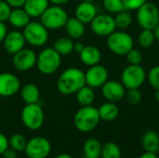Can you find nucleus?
<instances>
[{"label": "nucleus", "mask_w": 159, "mask_h": 158, "mask_svg": "<svg viewBox=\"0 0 159 158\" xmlns=\"http://www.w3.org/2000/svg\"><path fill=\"white\" fill-rule=\"evenodd\" d=\"M85 85V72L77 67H69L63 70L56 82L57 90L65 96L75 94Z\"/></svg>", "instance_id": "f257e3e1"}, {"label": "nucleus", "mask_w": 159, "mask_h": 158, "mask_svg": "<svg viewBox=\"0 0 159 158\" xmlns=\"http://www.w3.org/2000/svg\"><path fill=\"white\" fill-rule=\"evenodd\" d=\"M101 121L98 108L93 105L81 106L74 115V125L77 130L83 133L92 131Z\"/></svg>", "instance_id": "f03ea898"}, {"label": "nucleus", "mask_w": 159, "mask_h": 158, "mask_svg": "<svg viewBox=\"0 0 159 158\" xmlns=\"http://www.w3.org/2000/svg\"><path fill=\"white\" fill-rule=\"evenodd\" d=\"M61 65V56L52 47H45L37 54L35 67L42 74H53L59 70Z\"/></svg>", "instance_id": "7ed1b4c3"}, {"label": "nucleus", "mask_w": 159, "mask_h": 158, "mask_svg": "<svg viewBox=\"0 0 159 158\" xmlns=\"http://www.w3.org/2000/svg\"><path fill=\"white\" fill-rule=\"evenodd\" d=\"M69 18L68 12L62 7V6L49 5L39 17V20L48 31H54L64 28Z\"/></svg>", "instance_id": "20e7f679"}, {"label": "nucleus", "mask_w": 159, "mask_h": 158, "mask_svg": "<svg viewBox=\"0 0 159 158\" xmlns=\"http://www.w3.org/2000/svg\"><path fill=\"white\" fill-rule=\"evenodd\" d=\"M106 45L109 50L117 56H126L134 47L132 36L124 31H115L107 36Z\"/></svg>", "instance_id": "39448f33"}, {"label": "nucleus", "mask_w": 159, "mask_h": 158, "mask_svg": "<svg viewBox=\"0 0 159 158\" xmlns=\"http://www.w3.org/2000/svg\"><path fill=\"white\" fill-rule=\"evenodd\" d=\"M21 32L26 43L32 47H43L48 43L49 38L48 30L40 20H31Z\"/></svg>", "instance_id": "423d86ee"}, {"label": "nucleus", "mask_w": 159, "mask_h": 158, "mask_svg": "<svg viewBox=\"0 0 159 158\" xmlns=\"http://www.w3.org/2000/svg\"><path fill=\"white\" fill-rule=\"evenodd\" d=\"M22 124L31 130L41 129L45 122V114L41 105L37 103L26 104L20 112Z\"/></svg>", "instance_id": "0eeeda50"}, {"label": "nucleus", "mask_w": 159, "mask_h": 158, "mask_svg": "<svg viewBox=\"0 0 159 158\" xmlns=\"http://www.w3.org/2000/svg\"><path fill=\"white\" fill-rule=\"evenodd\" d=\"M147 74L141 64H129L121 73L120 82L126 89L140 88L146 80Z\"/></svg>", "instance_id": "6e6552de"}, {"label": "nucleus", "mask_w": 159, "mask_h": 158, "mask_svg": "<svg viewBox=\"0 0 159 158\" xmlns=\"http://www.w3.org/2000/svg\"><path fill=\"white\" fill-rule=\"evenodd\" d=\"M136 11L137 21L142 29L154 30L159 24V8L156 4L147 1Z\"/></svg>", "instance_id": "1a4fd4ad"}, {"label": "nucleus", "mask_w": 159, "mask_h": 158, "mask_svg": "<svg viewBox=\"0 0 159 158\" xmlns=\"http://www.w3.org/2000/svg\"><path fill=\"white\" fill-rule=\"evenodd\" d=\"M51 152L50 142L43 136H35L27 141L24 153L28 158H47Z\"/></svg>", "instance_id": "9d476101"}, {"label": "nucleus", "mask_w": 159, "mask_h": 158, "mask_svg": "<svg viewBox=\"0 0 159 158\" xmlns=\"http://www.w3.org/2000/svg\"><path fill=\"white\" fill-rule=\"evenodd\" d=\"M89 25L92 33L102 37H107L116 30L114 16L106 13L97 14Z\"/></svg>", "instance_id": "9b49d317"}, {"label": "nucleus", "mask_w": 159, "mask_h": 158, "mask_svg": "<svg viewBox=\"0 0 159 158\" xmlns=\"http://www.w3.org/2000/svg\"><path fill=\"white\" fill-rule=\"evenodd\" d=\"M12 56V65L17 71L27 72L36 65L37 54L32 48L23 47Z\"/></svg>", "instance_id": "f8f14e48"}, {"label": "nucleus", "mask_w": 159, "mask_h": 158, "mask_svg": "<svg viewBox=\"0 0 159 158\" xmlns=\"http://www.w3.org/2000/svg\"><path fill=\"white\" fill-rule=\"evenodd\" d=\"M108 76L109 73L105 66L100 63L89 66L85 72L86 85L92 88H102V85L108 80Z\"/></svg>", "instance_id": "ddd939ff"}, {"label": "nucleus", "mask_w": 159, "mask_h": 158, "mask_svg": "<svg viewBox=\"0 0 159 158\" xmlns=\"http://www.w3.org/2000/svg\"><path fill=\"white\" fill-rule=\"evenodd\" d=\"M21 88L20 81L17 75L12 73H1L0 74V96L8 98L12 97L18 92Z\"/></svg>", "instance_id": "4468645a"}, {"label": "nucleus", "mask_w": 159, "mask_h": 158, "mask_svg": "<svg viewBox=\"0 0 159 158\" xmlns=\"http://www.w3.org/2000/svg\"><path fill=\"white\" fill-rule=\"evenodd\" d=\"M126 88L120 81L107 80L102 87V94L107 102H118L126 95Z\"/></svg>", "instance_id": "2eb2a0df"}, {"label": "nucleus", "mask_w": 159, "mask_h": 158, "mask_svg": "<svg viewBox=\"0 0 159 158\" xmlns=\"http://www.w3.org/2000/svg\"><path fill=\"white\" fill-rule=\"evenodd\" d=\"M2 43L5 50L10 55H14L15 53L25 47L26 41L22 32L16 29V30L8 31Z\"/></svg>", "instance_id": "dca6fc26"}, {"label": "nucleus", "mask_w": 159, "mask_h": 158, "mask_svg": "<svg viewBox=\"0 0 159 158\" xmlns=\"http://www.w3.org/2000/svg\"><path fill=\"white\" fill-rule=\"evenodd\" d=\"M97 14L98 9L94 3L81 1L75 9V17L80 21H82L84 24L90 23Z\"/></svg>", "instance_id": "f3484780"}, {"label": "nucleus", "mask_w": 159, "mask_h": 158, "mask_svg": "<svg viewBox=\"0 0 159 158\" xmlns=\"http://www.w3.org/2000/svg\"><path fill=\"white\" fill-rule=\"evenodd\" d=\"M78 55L80 61L88 67L99 64L102 61V52L100 48L94 45L85 46L83 50Z\"/></svg>", "instance_id": "a211bd4d"}, {"label": "nucleus", "mask_w": 159, "mask_h": 158, "mask_svg": "<svg viewBox=\"0 0 159 158\" xmlns=\"http://www.w3.org/2000/svg\"><path fill=\"white\" fill-rule=\"evenodd\" d=\"M7 21L12 27L19 30L23 29L31 21V17L23 9V7H16L11 8Z\"/></svg>", "instance_id": "6ab92c4d"}, {"label": "nucleus", "mask_w": 159, "mask_h": 158, "mask_svg": "<svg viewBox=\"0 0 159 158\" xmlns=\"http://www.w3.org/2000/svg\"><path fill=\"white\" fill-rule=\"evenodd\" d=\"M85 25L86 24H84L82 21L77 20L75 17L69 18L64 26L67 36H69L73 40L80 39L85 34V32H86Z\"/></svg>", "instance_id": "aec40b11"}, {"label": "nucleus", "mask_w": 159, "mask_h": 158, "mask_svg": "<svg viewBox=\"0 0 159 158\" xmlns=\"http://www.w3.org/2000/svg\"><path fill=\"white\" fill-rule=\"evenodd\" d=\"M49 4L48 0H26L22 7L31 19H36L43 14Z\"/></svg>", "instance_id": "412c9836"}, {"label": "nucleus", "mask_w": 159, "mask_h": 158, "mask_svg": "<svg viewBox=\"0 0 159 158\" xmlns=\"http://www.w3.org/2000/svg\"><path fill=\"white\" fill-rule=\"evenodd\" d=\"M20 98L26 104L37 103L40 99V90L38 87L33 83H27L23 85L20 89Z\"/></svg>", "instance_id": "4be33fe9"}, {"label": "nucleus", "mask_w": 159, "mask_h": 158, "mask_svg": "<svg viewBox=\"0 0 159 158\" xmlns=\"http://www.w3.org/2000/svg\"><path fill=\"white\" fill-rule=\"evenodd\" d=\"M142 145L145 152L157 154L159 152V134L155 130H147L142 137Z\"/></svg>", "instance_id": "5701e85b"}, {"label": "nucleus", "mask_w": 159, "mask_h": 158, "mask_svg": "<svg viewBox=\"0 0 159 158\" xmlns=\"http://www.w3.org/2000/svg\"><path fill=\"white\" fill-rule=\"evenodd\" d=\"M98 112L101 120L105 122H112L116 120L119 115L118 106L116 102H106L101 104V106L98 108Z\"/></svg>", "instance_id": "b1692460"}, {"label": "nucleus", "mask_w": 159, "mask_h": 158, "mask_svg": "<svg viewBox=\"0 0 159 158\" xmlns=\"http://www.w3.org/2000/svg\"><path fill=\"white\" fill-rule=\"evenodd\" d=\"M102 144L96 138L88 139L83 145V154L85 158H101Z\"/></svg>", "instance_id": "393cba45"}, {"label": "nucleus", "mask_w": 159, "mask_h": 158, "mask_svg": "<svg viewBox=\"0 0 159 158\" xmlns=\"http://www.w3.org/2000/svg\"><path fill=\"white\" fill-rule=\"evenodd\" d=\"M52 47L61 56H68L74 52L75 42L69 36H62L55 40Z\"/></svg>", "instance_id": "a878e982"}, {"label": "nucleus", "mask_w": 159, "mask_h": 158, "mask_svg": "<svg viewBox=\"0 0 159 158\" xmlns=\"http://www.w3.org/2000/svg\"><path fill=\"white\" fill-rule=\"evenodd\" d=\"M95 92L94 88L85 85L82 87L76 93H75V98L76 102L81 105V106H89L92 105L94 101H95Z\"/></svg>", "instance_id": "bb28decb"}, {"label": "nucleus", "mask_w": 159, "mask_h": 158, "mask_svg": "<svg viewBox=\"0 0 159 158\" xmlns=\"http://www.w3.org/2000/svg\"><path fill=\"white\" fill-rule=\"evenodd\" d=\"M114 19H115V22L116 25V29L118 28L120 30L129 28L132 24V20H133L131 13L127 9H124L115 14Z\"/></svg>", "instance_id": "cd10ccee"}, {"label": "nucleus", "mask_w": 159, "mask_h": 158, "mask_svg": "<svg viewBox=\"0 0 159 158\" xmlns=\"http://www.w3.org/2000/svg\"><path fill=\"white\" fill-rule=\"evenodd\" d=\"M101 158H121L120 147L113 142L102 144Z\"/></svg>", "instance_id": "c85d7f7f"}, {"label": "nucleus", "mask_w": 159, "mask_h": 158, "mask_svg": "<svg viewBox=\"0 0 159 158\" xmlns=\"http://www.w3.org/2000/svg\"><path fill=\"white\" fill-rule=\"evenodd\" d=\"M156 41L155 34L153 30H147L143 29V31L140 33L138 37L139 45L143 48H150Z\"/></svg>", "instance_id": "c756f323"}, {"label": "nucleus", "mask_w": 159, "mask_h": 158, "mask_svg": "<svg viewBox=\"0 0 159 158\" xmlns=\"http://www.w3.org/2000/svg\"><path fill=\"white\" fill-rule=\"evenodd\" d=\"M8 143H9V147L15 150L17 153L24 152V149L27 144V141L23 135L20 133H15L8 139Z\"/></svg>", "instance_id": "7c9ffc66"}, {"label": "nucleus", "mask_w": 159, "mask_h": 158, "mask_svg": "<svg viewBox=\"0 0 159 158\" xmlns=\"http://www.w3.org/2000/svg\"><path fill=\"white\" fill-rule=\"evenodd\" d=\"M102 6L110 14H116L125 9L122 0H102Z\"/></svg>", "instance_id": "2f4dec72"}, {"label": "nucleus", "mask_w": 159, "mask_h": 158, "mask_svg": "<svg viewBox=\"0 0 159 158\" xmlns=\"http://www.w3.org/2000/svg\"><path fill=\"white\" fill-rule=\"evenodd\" d=\"M146 79L155 90H159V65L153 66L147 73Z\"/></svg>", "instance_id": "473e14b6"}, {"label": "nucleus", "mask_w": 159, "mask_h": 158, "mask_svg": "<svg viewBox=\"0 0 159 158\" xmlns=\"http://www.w3.org/2000/svg\"><path fill=\"white\" fill-rule=\"evenodd\" d=\"M125 97L127 99V102L130 105H138L142 102L143 94L140 88H131V89H127Z\"/></svg>", "instance_id": "72a5a7b5"}, {"label": "nucleus", "mask_w": 159, "mask_h": 158, "mask_svg": "<svg viewBox=\"0 0 159 158\" xmlns=\"http://www.w3.org/2000/svg\"><path fill=\"white\" fill-rule=\"evenodd\" d=\"M127 61L129 64H141L143 61V54L139 49L132 48L130 51H129L126 55Z\"/></svg>", "instance_id": "f704fd0d"}, {"label": "nucleus", "mask_w": 159, "mask_h": 158, "mask_svg": "<svg viewBox=\"0 0 159 158\" xmlns=\"http://www.w3.org/2000/svg\"><path fill=\"white\" fill-rule=\"evenodd\" d=\"M122 1H123L125 9H127L129 11L137 10L143 4H145L147 2V0H122Z\"/></svg>", "instance_id": "c9c22d12"}, {"label": "nucleus", "mask_w": 159, "mask_h": 158, "mask_svg": "<svg viewBox=\"0 0 159 158\" xmlns=\"http://www.w3.org/2000/svg\"><path fill=\"white\" fill-rule=\"evenodd\" d=\"M10 11H11L10 6L5 0H0V21L6 22L8 19Z\"/></svg>", "instance_id": "e433bc0d"}, {"label": "nucleus", "mask_w": 159, "mask_h": 158, "mask_svg": "<svg viewBox=\"0 0 159 158\" xmlns=\"http://www.w3.org/2000/svg\"><path fill=\"white\" fill-rule=\"evenodd\" d=\"M7 148H9L8 139L5 134L0 132V156H2Z\"/></svg>", "instance_id": "4c0bfd02"}, {"label": "nucleus", "mask_w": 159, "mask_h": 158, "mask_svg": "<svg viewBox=\"0 0 159 158\" xmlns=\"http://www.w3.org/2000/svg\"><path fill=\"white\" fill-rule=\"evenodd\" d=\"M7 26L5 21H0V43H2L7 34Z\"/></svg>", "instance_id": "58836bf2"}, {"label": "nucleus", "mask_w": 159, "mask_h": 158, "mask_svg": "<svg viewBox=\"0 0 159 158\" xmlns=\"http://www.w3.org/2000/svg\"><path fill=\"white\" fill-rule=\"evenodd\" d=\"M11 8H16V7H22L26 0H5Z\"/></svg>", "instance_id": "ea45409f"}, {"label": "nucleus", "mask_w": 159, "mask_h": 158, "mask_svg": "<svg viewBox=\"0 0 159 158\" xmlns=\"http://www.w3.org/2000/svg\"><path fill=\"white\" fill-rule=\"evenodd\" d=\"M2 156L3 158H17L18 157V156H17V152L15 151V150H13V149H11L10 147L9 148H7L5 152H4V154L2 155Z\"/></svg>", "instance_id": "a19ab883"}, {"label": "nucleus", "mask_w": 159, "mask_h": 158, "mask_svg": "<svg viewBox=\"0 0 159 158\" xmlns=\"http://www.w3.org/2000/svg\"><path fill=\"white\" fill-rule=\"evenodd\" d=\"M85 46L86 45H84L83 43H81V42H76V43H75V47H74V51H75L76 53H80L82 50H83V48L85 47Z\"/></svg>", "instance_id": "79ce46f5"}, {"label": "nucleus", "mask_w": 159, "mask_h": 158, "mask_svg": "<svg viewBox=\"0 0 159 158\" xmlns=\"http://www.w3.org/2000/svg\"><path fill=\"white\" fill-rule=\"evenodd\" d=\"M51 5H59V6H63L67 4L70 0H48Z\"/></svg>", "instance_id": "37998d69"}, {"label": "nucleus", "mask_w": 159, "mask_h": 158, "mask_svg": "<svg viewBox=\"0 0 159 158\" xmlns=\"http://www.w3.org/2000/svg\"><path fill=\"white\" fill-rule=\"evenodd\" d=\"M139 158H159L157 154L154 153H149V152H145L144 154H143Z\"/></svg>", "instance_id": "c03bdc74"}, {"label": "nucleus", "mask_w": 159, "mask_h": 158, "mask_svg": "<svg viewBox=\"0 0 159 158\" xmlns=\"http://www.w3.org/2000/svg\"><path fill=\"white\" fill-rule=\"evenodd\" d=\"M154 31V34H155V37H156V40L159 41V24L153 30Z\"/></svg>", "instance_id": "a18cd8bd"}, {"label": "nucleus", "mask_w": 159, "mask_h": 158, "mask_svg": "<svg viewBox=\"0 0 159 158\" xmlns=\"http://www.w3.org/2000/svg\"><path fill=\"white\" fill-rule=\"evenodd\" d=\"M55 158H73V156L68 155V154H66V153H61V154L58 155Z\"/></svg>", "instance_id": "49530a36"}, {"label": "nucleus", "mask_w": 159, "mask_h": 158, "mask_svg": "<svg viewBox=\"0 0 159 158\" xmlns=\"http://www.w3.org/2000/svg\"><path fill=\"white\" fill-rule=\"evenodd\" d=\"M155 99H156V102H157V103H159V90H156Z\"/></svg>", "instance_id": "de8ad7c7"}, {"label": "nucleus", "mask_w": 159, "mask_h": 158, "mask_svg": "<svg viewBox=\"0 0 159 158\" xmlns=\"http://www.w3.org/2000/svg\"><path fill=\"white\" fill-rule=\"evenodd\" d=\"M83 2H88V3H95L96 0H82Z\"/></svg>", "instance_id": "09e8293b"}, {"label": "nucleus", "mask_w": 159, "mask_h": 158, "mask_svg": "<svg viewBox=\"0 0 159 158\" xmlns=\"http://www.w3.org/2000/svg\"><path fill=\"white\" fill-rule=\"evenodd\" d=\"M158 113H159V110H158Z\"/></svg>", "instance_id": "8fccbe9b"}]
</instances>
